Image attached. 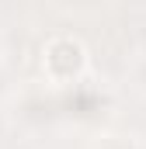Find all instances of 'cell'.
I'll return each mask as SVG.
<instances>
[{"instance_id":"obj_1","label":"cell","mask_w":146,"mask_h":149,"mask_svg":"<svg viewBox=\"0 0 146 149\" xmlns=\"http://www.w3.org/2000/svg\"><path fill=\"white\" fill-rule=\"evenodd\" d=\"M42 70L49 83H59V87H73L77 80H84V70H87L84 42L73 35H52L42 49Z\"/></svg>"},{"instance_id":"obj_2","label":"cell","mask_w":146,"mask_h":149,"mask_svg":"<svg viewBox=\"0 0 146 149\" xmlns=\"http://www.w3.org/2000/svg\"><path fill=\"white\" fill-rule=\"evenodd\" d=\"M59 108L73 118H94L98 111H105L108 108V94L94 83V80H77L73 87H63V94H59Z\"/></svg>"},{"instance_id":"obj_5","label":"cell","mask_w":146,"mask_h":149,"mask_svg":"<svg viewBox=\"0 0 146 149\" xmlns=\"http://www.w3.org/2000/svg\"><path fill=\"white\" fill-rule=\"evenodd\" d=\"M0 90H4V76H0Z\"/></svg>"},{"instance_id":"obj_3","label":"cell","mask_w":146,"mask_h":149,"mask_svg":"<svg viewBox=\"0 0 146 149\" xmlns=\"http://www.w3.org/2000/svg\"><path fill=\"white\" fill-rule=\"evenodd\" d=\"M101 149H143L136 139H111V142H105Z\"/></svg>"},{"instance_id":"obj_4","label":"cell","mask_w":146,"mask_h":149,"mask_svg":"<svg viewBox=\"0 0 146 149\" xmlns=\"http://www.w3.org/2000/svg\"><path fill=\"white\" fill-rule=\"evenodd\" d=\"M136 76H139V83L146 87V56L139 59V66H136Z\"/></svg>"}]
</instances>
